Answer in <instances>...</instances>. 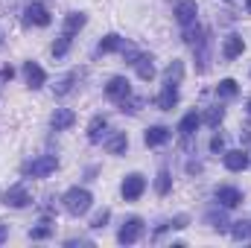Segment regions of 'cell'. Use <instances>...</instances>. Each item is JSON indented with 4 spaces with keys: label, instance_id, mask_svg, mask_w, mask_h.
<instances>
[{
    "label": "cell",
    "instance_id": "obj_35",
    "mask_svg": "<svg viewBox=\"0 0 251 248\" xmlns=\"http://www.w3.org/2000/svg\"><path fill=\"white\" fill-rule=\"evenodd\" d=\"M210 149H213V152H222V149H225V140H222V137H213V140H210Z\"/></svg>",
    "mask_w": 251,
    "mask_h": 248
},
{
    "label": "cell",
    "instance_id": "obj_20",
    "mask_svg": "<svg viewBox=\"0 0 251 248\" xmlns=\"http://www.w3.org/2000/svg\"><path fill=\"white\" fill-rule=\"evenodd\" d=\"M105 149H108L111 155H123L126 149H128V137H126V131H117V134H111V137L105 140Z\"/></svg>",
    "mask_w": 251,
    "mask_h": 248
},
{
    "label": "cell",
    "instance_id": "obj_4",
    "mask_svg": "<svg viewBox=\"0 0 251 248\" xmlns=\"http://www.w3.org/2000/svg\"><path fill=\"white\" fill-rule=\"evenodd\" d=\"M143 190H146V178H143L140 173H131V175H126L123 187H120V193H123L126 201H137V198L143 196Z\"/></svg>",
    "mask_w": 251,
    "mask_h": 248
},
{
    "label": "cell",
    "instance_id": "obj_32",
    "mask_svg": "<svg viewBox=\"0 0 251 248\" xmlns=\"http://www.w3.org/2000/svg\"><path fill=\"white\" fill-rule=\"evenodd\" d=\"M108 216H111V210H108V207H102V210H100V213L94 216V222H91V228H97V231H100V228H105V222H108Z\"/></svg>",
    "mask_w": 251,
    "mask_h": 248
},
{
    "label": "cell",
    "instance_id": "obj_7",
    "mask_svg": "<svg viewBox=\"0 0 251 248\" xmlns=\"http://www.w3.org/2000/svg\"><path fill=\"white\" fill-rule=\"evenodd\" d=\"M3 198H6V204H9V207H26V204H32V196H29V190H26L24 184L9 187Z\"/></svg>",
    "mask_w": 251,
    "mask_h": 248
},
{
    "label": "cell",
    "instance_id": "obj_29",
    "mask_svg": "<svg viewBox=\"0 0 251 248\" xmlns=\"http://www.w3.org/2000/svg\"><path fill=\"white\" fill-rule=\"evenodd\" d=\"M204 219H207V225H213L216 231H225V228H228V219H225V213H222V210H219V213H216V210H210Z\"/></svg>",
    "mask_w": 251,
    "mask_h": 248
},
{
    "label": "cell",
    "instance_id": "obj_16",
    "mask_svg": "<svg viewBox=\"0 0 251 248\" xmlns=\"http://www.w3.org/2000/svg\"><path fill=\"white\" fill-rule=\"evenodd\" d=\"M85 24H88L85 12H70V15L64 18V35H70V38H73V35H76V32H79Z\"/></svg>",
    "mask_w": 251,
    "mask_h": 248
},
{
    "label": "cell",
    "instance_id": "obj_11",
    "mask_svg": "<svg viewBox=\"0 0 251 248\" xmlns=\"http://www.w3.org/2000/svg\"><path fill=\"white\" fill-rule=\"evenodd\" d=\"M216 201L222 207H237V204H243V193L237 187H219L216 190Z\"/></svg>",
    "mask_w": 251,
    "mask_h": 248
},
{
    "label": "cell",
    "instance_id": "obj_14",
    "mask_svg": "<svg viewBox=\"0 0 251 248\" xmlns=\"http://www.w3.org/2000/svg\"><path fill=\"white\" fill-rule=\"evenodd\" d=\"M73 123H76V114H73L70 108H56L53 117H50V125H53L56 131H64V128H70Z\"/></svg>",
    "mask_w": 251,
    "mask_h": 248
},
{
    "label": "cell",
    "instance_id": "obj_19",
    "mask_svg": "<svg viewBox=\"0 0 251 248\" xmlns=\"http://www.w3.org/2000/svg\"><path fill=\"white\" fill-rule=\"evenodd\" d=\"M105 128H108V120H105V117H94L91 125H88V140H91V143H100V140L105 137Z\"/></svg>",
    "mask_w": 251,
    "mask_h": 248
},
{
    "label": "cell",
    "instance_id": "obj_17",
    "mask_svg": "<svg viewBox=\"0 0 251 248\" xmlns=\"http://www.w3.org/2000/svg\"><path fill=\"white\" fill-rule=\"evenodd\" d=\"M79 76H82V70H70L67 76H62L56 85H53V91H56V97H64V94H70L73 91V85L79 82Z\"/></svg>",
    "mask_w": 251,
    "mask_h": 248
},
{
    "label": "cell",
    "instance_id": "obj_27",
    "mask_svg": "<svg viewBox=\"0 0 251 248\" xmlns=\"http://www.w3.org/2000/svg\"><path fill=\"white\" fill-rule=\"evenodd\" d=\"M201 120H204V123L210 125V128H216V125H219L222 120H225V108H219V105H213V108H207V114H204Z\"/></svg>",
    "mask_w": 251,
    "mask_h": 248
},
{
    "label": "cell",
    "instance_id": "obj_30",
    "mask_svg": "<svg viewBox=\"0 0 251 248\" xmlns=\"http://www.w3.org/2000/svg\"><path fill=\"white\" fill-rule=\"evenodd\" d=\"M47 237H53V225H47V222L29 231V240H47Z\"/></svg>",
    "mask_w": 251,
    "mask_h": 248
},
{
    "label": "cell",
    "instance_id": "obj_8",
    "mask_svg": "<svg viewBox=\"0 0 251 248\" xmlns=\"http://www.w3.org/2000/svg\"><path fill=\"white\" fill-rule=\"evenodd\" d=\"M24 24L47 26V24H50V12H47L41 3H32V6H26V12H24Z\"/></svg>",
    "mask_w": 251,
    "mask_h": 248
},
{
    "label": "cell",
    "instance_id": "obj_28",
    "mask_svg": "<svg viewBox=\"0 0 251 248\" xmlns=\"http://www.w3.org/2000/svg\"><path fill=\"white\" fill-rule=\"evenodd\" d=\"M231 237L234 240H251V222L246 219V222H234V228H231Z\"/></svg>",
    "mask_w": 251,
    "mask_h": 248
},
{
    "label": "cell",
    "instance_id": "obj_38",
    "mask_svg": "<svg viewBox=\"0 0 251 248\" xmlns=\"http://www.w3.org/2000/svg\"><path fill=\"white\" fill-rule=\"evenodd\" d=\"M246 108H249V114H251V97H249V102H246Z\"/></svg>",
    "mask_w": 251,
    "mask_h": 248
},
{
    "label": "cell",
    "instance_id": "obj_18",
    "mask_svg": "<svg viewBox=\"0 0 251 248\" xmlns=\"http://www.w3.org/2000/svg\"><path fill=\"white\" fill-rule=\"evenodd\" d=\"M134 67H137V76L143 79V82H152L155 79V64H152V56H137V62H134Z\"/></svg>",
    "mask_w": 251,
    "mask_h": 248
},
{
    "label": "cell",
    "instance_id": "obj_3",
    "mask_svg": "<svg viewBox=\"0 0 251 248\" xmlns=\"http://www.w3.org/2000/svg\"><path fill=\"white\" fill-rule=\"evenodd\" d=\"M143 237V219L140 216H131V219H126L123 228H120V234H117V243L120 246H131V243H137Z\"/></svg>",
    "mask_w": 251,
    "mask_h": 248
},
{
    "label": "cell",
    "instance_id": "obj_9",
    "mask_svg": "<svg viewBox=\"0 0 251 248\" xmlns=\"http://www.w3.org/2000/svg\"><path fill=\"white\" fill-rule=\"evenodd\" d=\"M24 79H26V85L29 88H41L44 82H47V73H44V67L35 62H26L24 64Z\"/></svg>",
    "mask_w": 251,
    "mask_h": 248
},
{
    "label": "cell",
    "instance_id": "obj_13",
    "mask_svg": "<svg viewBox=\"0 0 251 248\" xmlns=\"http://www.w3.org/2000/svg\"><path fill=\"white\" fill-rule=\"evenodd\" d=\"M225 167H228L231 173H243V170L249 167V155H246L243 149H231V152H225Z\"/></svg>",
    "mask_w": 251,
    "mask_h": 248
},
{
    "label": "cell",
    "instance_id": "obj_2",
    "mask_svg": "<svg viewBox=\"0 0 251 248\" xmlns=\"http://www.w3.org/2000/svg\"><path fill=\"white\" fill-rule=\"evenodd\" d=\"M59 170V158L56 155H41V158H32V161H26L24 167H21V173L29 178H44V175H50V173H56Z\"/></svg>",
    "mask_w": 251,
    "mask_h": 248
},
{
    "label": "cell",
    "instance_id": "obj_36",
    "mask_svg": "<svg viewBox=\"0 0 251 248\" xmlns=\"http://www.w3.org/2000/svg\"><path fill=\"white\" fill-rule=\"evenodd\" d=\"M6 237H9V225H3V222H0V246L6 243Z\"/></svg>",
    "mask_w": 251,
    "mask_h": 248
},
{
    "label": "cell",
    "instance_id": "obj_33",
    "mask_svg": "<svg viewBox=\"0 0 251 248\" xmlns=\"http://www.w3.org/2000/svg\"><path fill=\"white\" fill-rule=\"evenodd\" d=\"M140 105H143V99H131V97H126L123 102H120V111H131V114H134Z\"/></svg>",
    "mask_w": 251,
    "mask_h": 248
},
{
    "label": "cell",
    "instance_id": "obj_5",
    "mask_svg": "<svg viewBox=\"0 0 251 248\" xmlns=\"http://www.w3.org/2000/svg\"><path fill=\"white\" fill-rule=\"evenodd\" d=\"M155 105H158L161 111H173V108L178 105V85H173V82H164L161 94L155 97Z\"/></svg>",
    "mask_w": 251,
    "mask_h": 248
},
{
    "label": "cell",
    "instance_id": "obj_34",
    "mask_svg": "<svg viewBox=\"0 0 251 248\" xmlns=\"http://www.w3.org/2000/svg\"><path fill=\"white\" fill-rule=\"evenodd\" d=\"M12 76H15V67H12V64H6V67L0 70V79H3V82H12Z\"/></svg>",
    "mask_w": 251,
    "mask_h": 248
},
{
    "label": "cell",
    "instance_id": "obj_37",
    "mask_svg": "<svg viewBox=\"0 0 251 248\" xmlns=\"http://www.w3.org/2000/svg\"><path fill=\"white\" fill-rule=\"evenodd\" d=\"M246 9H249V15H251V0H246Z\"/></svg>",
    "mask_w": 251,
    "mask_h": 248
},
{
    "label": "cell",
    "instance_id": "obj_15",
    "mask_svg": "<svg viewBox=\"0 0 251 248\" xmlns=\"http://www.w3.org/2000/svg\"><path fill=\"white\" fill-rule=\"evenodd\" d=\"M243 50H246V41L240 35H228L225 44H222V56L225 59H237V56H243Z\"/></svg>",
    "mask_w": 251,
    "mask_h": 248
},
{
    "label": "cell",
    "instance_id": "obj_21",
    "mask_svg": "<svg viewBox=\"0 0 251 248\" xmlns=\"http://www.w3.org/2000/svg\"><path fill=\"white\" fill-rule=\"evenodd\" d=\"M199 123H201V117H199L196 111L184 114V120L178 123V131H181V137H193V134H196V128H199Z\"/></svg>",
    "mask_w": 251,
    "mask_h": 248
},
{
    "label": "cell",
    "instance_id": "obj_23",
    "mask_svg": "<svg viewBox=\"0 0 251 248\" xmlns=\"http://www.w3.org/2000/svg\"><path fill=\"white\" fill-rule=\"evenodd\" d=\"M216 94H219L222 99H234V97L240 94V85H237L234 79H222V82L216 85Z\"/></svg>",
    "mask_w": 251,
    "mask_h": 248
},
{
    "label": "cell",
    "instance_id": "obj_12",
    "mask_svg": "<svg viewBox=\"0 0 251 248\" xmlns=\"http://www.w3.org/2000/svg\"><path fill=\"white\" fill-rule=\"evenodd\" d=\"M170 137H173V131H170L167 125H152V128H146V134H143L146 146H161V143H167Z\"/></svg>",
    "mask_w": 251,
    "mask_h": 248
},
{
    "label": "cell",
    "instance_id": "obj_25",
    "mask_svg": "<svg viewBox=\"0 0 251 248\" xmlns=\"http://www.w3.org/2000/svg\"><path fill=\"white\" fill-rule=\"evenodd\" d=\"M181 76H184V62H176L167 67V73H164V82H173V85H181Z\"/></svg>",
    "mask_w": 251,
    "mask_h": 248
},
{
    "label": "cell",
    "instance_id": "obj_1",
    "mask_svg": "<svg viewBox=\"0 0 251 248\" xmlns=\"http://www.w3.org/2000/svg\"><path fill=\"white\" fill-rule=\"evenodd\" d=\"M64 210L70 213V216H82V213H88L91 210V201H94V196L85 190V187H70L67 193H64Z\"/></svg>",
    "mask_w": 251,
    "mask_h": 248
},
{
    "label": "cell",
    "instance_id": "obj_26",
    "mask_svg": "<svg viewBox=\"0 0 251 248\" xmlns=\"http://www.w3.org/2000/svg\"><path fill=\"white\" fill-rule=\"evenodd\" d=\"M170 187H173V175H170L167 170H161V173H158V178H155V193H158V196H167V193H170Z\"/></svg>",
    "mask_w": 251,
    "mask_h": 248
},
{
    "label": "cell",
    "instance_id": "obj_31",
    "mask_svg": "<svg viewBox=\"0 0 251 248\" xmlns=\"http://www.w3.org/2000/svg\"><path fill=\"white\" fill-rule=\"evenodd\" d=\"M67 50H70V35H64V32H62V38L53 44V56H56V59H62Z\"/></svg>",
    "mask_w": 251,
    "mask_h": 248
},
{
    "label": "cell",
    "instance_id": "obj_22",
    "mask_svg": "<svg viewBox=\"0 0 251 248\" xmlns=\"http://www.w3.org/2000/svg\"><path fill=\"white\" fill-rule=\"evenodd\" d=\"M123 47H126V41L120 38V35H114V32H111V35H105V38L100 41V47H97V50H100V53H117V50H123Z\"/></svg>",
    "mask_w": 251,
    "mask_h": 248
},
{
    "label": "cell",
    "instance_id": "obj_6",
    "mask_svg": "<svg viewBox=\"0 0 251 248\" xmlns=\"http://www.w3.org/2000/svg\"><path fill=\"white\" fill-rule=\"evenodd\" d=\"M105 94H108V99L123 102L126 97H131V85H128V79H123V76H114V79L105 85Z\"/></svg>",
    "mask_w": 251,
    "mask_h": 248
},
{
    "label": "cell",
    "instance_id": "obj_24",
    "mask_svg": "<svg viewBox=\"0 0 251 248\" xmlns=\"http://www.w3.org/2000/svg\"><path fill=\"white\" fill-rule=\"evenodd\" d=\"M207 44H210V38H207V35L196 41V59H199V73H204V70H207Z\"/></svg>",
    "mask_w": 251,
    "mask_h": 248
},
{
    "label": "cell",
    "instance_id": "obj_10",
    "mask_svg": "<svg viewBox=\"0 0 251 248\" xmlns=\"http://www.w3.org/2000/svg\"><path fill=\"white\" fill-rule=\"evenodd\" d=\"M196 15H199V6H196V0H181V3L176 6V18H178V24H181V26L196 24Z\"/></svg>",
    "mask_w": 251,
    "mask_h": 248
}]
</instances>
